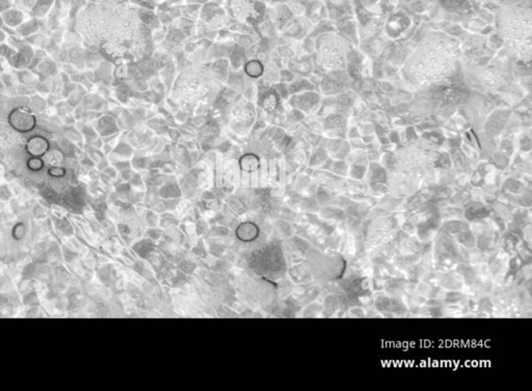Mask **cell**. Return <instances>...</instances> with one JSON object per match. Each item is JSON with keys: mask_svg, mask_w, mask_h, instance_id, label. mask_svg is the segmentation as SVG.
I'll return each mask as SVG.
<instances>
[{"mask_svg": "<svg viewBox=\"0 0 532 391\" xmlns=\"http://www.w3.org/2000/svg\"><path fill=\"white\" fill-rule=\"evenodd\" d=\"M305 259L317 284H323L340 278L345 266V261L341 254H330L315 247H310Z\"/></svg>", "mask_w": 532, "mask_h": 391, "instance_id": "1", "label": "cell"}, {"mask_svg": "<svg viewBox=\"0 0 532 391\" xmlns=\"http://www.w3.org/2000/svg\"><path fill=\"white\" fill-rule=\"evenodd\" d=\"M434 269L454 270L458 265V244L454 237L439 231L433 240Z\"/></svg>", "mask_w": 532, "mask_h": 391, "instance_id": "2", "label": "cell"}, {"mask_svg": "<svg viewBox=\"0 0 532 391\" xmlns=\"http://www.w3.org/2000/svg\"><path fill=\"white\" fill-rule=\"evenodd\" d=\"M340 254L345 261L366 252L362 233V220L346 217L345 231L340 245Z\"/></svg>", "mask_w": 532, "mask_h": 391, "instance_id": "3", "label": "cell"}, {"mask_svg": "<svg viewBox=\"0 0 532 391\" xmlns=\"http://www.w3.org/2000/svg\"><path fill=\"white\" fill-rule=\"evenodd\" d=\"M373 307L383 317H407L409 307L404 300L390 296L385 292L374 293Z\"/></svg>", "mask_w": 532, "mask_h": 391, "instance_id": "4", "label": "cell"}, {"mask_svg": "<svg viewBox=\"0 0 532 391\" xmlns=\"http://www.w3.org/2000/svg\"><path fill=\"white\" fill-rule=\"evenodd\" d=\"M399 248V259L409 266L416 265L421 260V253L424 244L421 243L416 236H411L398 229L397 236Z\"/></svg>", "mask_w": 532, "mask_h": 391, "instance_id": "5", "label": "cell"}, {"mask_svg": "<svg viewBox=\"0 0 532 391\" xmlns=\"http://www.w3.org/2000/svg\"><path fill=\"white\" fill-rule=\"evenodd\" d=\"M373 264L369 260L366 252L356 255L355 258L345 261V266L341 277L343 278H359L364 276L371 277Z\"/></svg>", "mask_w": 532, "mask_h": 391, "instance_id": "6", "label": "cell"}, {"mask_svg": "<svg viewBox=\"0 0 532 391\" xmlns=\"http://www.w3.org/2000/svg\"><path fill=\"white\" fill-rule=\"evenodd\" d=\"M366 253L373 265L393 262L399 258V248L397 237L390 242H387L375 247V248L370 249L369 251H366Z\"/></svg>", "mask_w": 532, "mask_h": 391, "instance_id": "7", "label": "cell"}, {"mask_svg": "<svg viewBox=\"0 0 532 391\" xmlns=\"http://www.w3.org/2000/svg\"><path fill=\"white\" fill-rule=\"evenodd\" d=\"M442 221L443 220L438 212L433 214V216L419 222L416 225V238L422 244L432 243L435 235L439 233Z\"/></svg>", "mask_w": 532, "mask_h": 391, "instance_id": "8", "label": "cell"}, {"mask_svg": "<svg viewBox=\"0 0 532 391\" xmlns=\"http://www.w3.org/2000/svg\"><path fill=\"white\" fill-rule=\"evenodd\" d=\"M384 292L390 296L404 300L408 295L416 292V283L409 281L406 278L390 277L385 281Z\"/></svg>", "mask_w": 532, "mask_h": 391, "instance_id": "9", "label": "cell"}, {"mask_svg": "<svg viewBox=\"0 0 532 391\" xmlns=\"http://www.w3.org/2000/svg\"><path fill=\"white\" fill-rule=\"evenodd\" d=\"M492 211V205L484 204L483 202L470 201L464 206V219L468 222H475L488 218Z\"/></svg>", "mask_w": 532, "mask_h": 391, "instance_id": "10", "label": "cell"}, {"mask_svg": "<svg viewBox=\"0 0 532 391\" xmlns=\"http://www.w3.org/2000/svg\"><path fill=\"white\" fill-rule=\"evenodd\" d=\"M317 215H318L322 221L328 223L329 225L333 227H336L337 224L344 221L347 217L342 207L337 205L320 206L318 212H317Z\"/></svg>", "mask_w": 532, "mask_h": 391, "instance_id": "11", "label": "cell"}, {"mask_svg": "<svg viewBox=\"0 0 532 391\" xmlns=\"http://www.w3.org/2000/svg\"><path fill=\"white\" fill-rule=\"evenodd\" d=\"M508 259H510V255L500 248L496 252L490 255L488 266L493 277L497 275L506 274L508 270Z\"/></svg>", "mask_w": 532, "mask_h": 391, "instance_id": "12", "label": "cell"}, {"mask_svg": "<svg viewBox=\"0 0 532 391\" xmlns=\"http://www.w3.org/2000/svg\"><path fill=\"white\" fill-rule=\"evenodd\" d=\"M465 285L464 278L455 270L443 271L439 286L446 291H460Z\"/></svg>", "mask_w": 532, "mask_h": 391, "instance_id": "13", "label": "cell"}, {"mask_svg": "<svg viewBox=\"0 0 532 391\" xmlns=\"http://www.w3.org/2000/svg\"><path fill=\"white\" fill-rule=\"evenodd\" d=\"M388 181V170L386 167L377 162H370L367 166L366 175H365L364 182L367 185L375 184V183H387Z\"/></svg>", "mask_w": 532, "mask_h": 391, "instance_id": "14", "label": "cell"}, {"mask_svg": "<svg viewBox=\"0 0 532 391\" xmlns=\"http://www.w3.org/2000/svg\"><path fill=\"white\" fill-rule=\"evenodd\" d=\"M532 286H514L513 300L521 311L532 310ZM521 317V316H520Z\"/></svg>", "mask_w": 532, "mask_h": 391, "instance_id": "15", "label": "cell"}, {"mask_svg": "<svg viewBox=\"0 0 532 391\" xmlns=\"http://www.w3.org/2000/svg\"><path fill=\"white\" fill-rule=\"evenodd\" d=\"M470 229L473 231V234L478 236H486V235H492L497 236L501 234V231L498 229L494 221L490 218V216L486 219H482L479 221H475L470 223Z\"/></svg>", "mask_w": 532, "mask_h": 391, "instance_id": "16", "label": "cell"}, {"mask_svg": "<svg viewBox=\"0 0 532 391\" xmlns=\"http://www.w3.org/2000/svg\"><path fill=\"white\" fill-rule=\"evenodd\" d=\"M469 228H470V222H468L465 219H450V220L442 221V224L440 226L439 231L446 235H449L451 237H454L457 234L462 233V231Z\"/></svg>", "mask_w": 532, "mask_h": 391, "instance_id": "17", "label": "cell"}, {"mask_svg": "<svg viewBox=\"0 0 532 391\" xmlns=\"http://www.w3.org/2000/svg\"><path fill=\"white\" fill-rule=\"evenodd\" d=\"M521 243V239L508 230L502 231L499 236V247L500 249L504 250L508 255L515 254L518 247Z\"/></svg>", "mask_w": 532, "mask_h": 391, "instance_id": "18", "label": "cell"}, {"mask_svg": "<svg viewBox=\"0 0 532 391\" xmlns=\"http://www.w3.org/2000/svg\"><path fill=\"white\" fill-rule=\"evenodd\" d=\"M416 292L427 299H439L443 301L447 291L439 285H431L423 281H418L416 283Z\"/></svg>", "mask_w": 532, "mask_h": 391, "instance_id": "19", "label": "cell"}, {"mask_svg": "<svg viewBox=\"0 0 532 391\" xmlns=\"http://www.w3.org/2000/svg\"><path fill=\"white\" fill-rule=\"evenodd\" d=\"M499 236L500 235H497V236H492V235L478 236L477 240H476V247H477V248L480 251L487 253L489 255L493 254L494 252H496L500 248V247H499Z\"/></svg>", "mask_w": 532, "mask_h": 391, "instance_id": "20", "label": "cell"}, {"mask_svg": "<svg viewBox=\"0 0 532 391\" xmlns=\"http://www.w3.org/2000/svg\"><path fill=\"white\" fill-rule=\"evenodd\" d=\"M320 299L322 300V306H323L321 317H335L336 314L340 310V302L337 295L328 294L327 296H324L323 298H320Z\"/></svg>", "mask_w": 532, "mask_h": 391, "instance_id": "21", "label": "cell"}, {"mask_svg": "<svg viewBox=\"0 0 532 391\" xmlns=\"http://www.w3.org/2000/svg\"><path fill=\"white\" fill-rule=\"evenodd\" d=\"M403 199H404L403 197L395 196V195L388 192L385 195H383L382 197L378 198L377 205L382 206L383 209L393 213V212L398 211L400 205L403 202Z\"/></svg>", "mask_w": 532, "mask_h": 391, "instance_id": "22", "label": "cell"}, {"mask_svg": "<svg viewBox=\"0 0 532 391\" xmlns=\"http://www.w3.org/2000/svg\"><path fill=\"white\" fill-rule=\"evenodd\" d=\"M439 214L442 220L450 219H464V209L456 205H445L442 207H439Z\"/></svg>", "mask_w": 532, "mask_h": 391, "instance_id": "23", "label": "cell"}, {"mask_svg": "<svg viewBox=\"0 0 532 391\" xmlns=\"http://www.w3.org/2000/svg\"><path fill=\"white\" fill-rule=\"evenodd\" d=\"M521 227H525L528 224H532V214L531 207H520L518 206L512 213V220Z\"/></svg>", "mask_w": 532, "mask_h": 391, "instance_id": "24", "label": "cell"}, {"mask_svg": "<svg viewBox=\"0 0 532 391\" xmlns=\"http://www.w3.org/2000/svg\"><path fill=\"white\" fill-rule=\"evenodd\" d=\"M515 286H532V264L523 265L517 271Z\"/></svg>", "mask_w": 532, "mask_h": 391, "instance_id": "25", "label": "cell"}, {"mask_svg": "<svg viewBox=\"0 0 532 391\" xmlns=\"http://www.w3.org/2000/svg\"><path fill=\"white\" fill-rule=\"evenodd\" d=\"M454 239L459 246H463L467 249H471L476 247V240H477V237L473 234V231L470 228L457 234L456 236H454Z\"/></svg>", "mask_w": 532, "mask_h": 391, "instance_id": "26", "label": "cell"}, {"mask_svg": "<svg viewBox=\"0 0 532 391\" xmlns=\"http://www.w3.org/2000/svg\"><path fill=\"white\" fill-rule=\"evenodd\" d=\"M420 265L422 266L426 271H430L434 269V260H433V242L424 244L422 253H421V260Z\"/></svg>", "mask_w": 532, "mask_h": 391, "instance_id": "27", "label": "cell"}, {"mask_svg": "<svg viewBox=\"0 0 532 391\" xmlns=\"http://www.w3.org/2000/svg\"><path fill=\"white\" fill-rule=\"evenodd\" d=\"M515 254L522 260L524 265L532 264V242H526L521 240Z\"/></svg>", "mask_w": 532, "mask_h": 391, "instance_id": "28", "label": "cell"}, {"mask_svg": "<svg viewBox=\"0 0 532 391\" xmlns=\"http://www.w3.org/2000/svg\"><path fill=\"white\" fill-rule=\"evenodd\" d=\"M490 255L480 251L477 247L469 249V265L477 266L481 264H488Z\"/></svg>", "mask_w": 532, "mask_h": 391, "instance_id": "29", "label": "cell"}, {"mask_svg": "<svg viewBox=\"0 0 532 391\" xmlns=\"http://www.w3.org/2000/svg\"><path fill=\"white\" fill-rule=\"evenodd\" d=\"M426 301H427V298H425L424 296H422V295H420L417 292L408 295L407 298L404 299V302L407 303L409 309H414V308L425 306Z\"/></svg>", "mask_w": 532, "mask_h": 391, "instance_id": "30", "label": "cell"}, {"mask_svg": "<svg viewBox=\"0 0 532 391\" xmlns=\"http://www.w3.org/2000/svg\"><path fill=\"white\" fill-rule=\"evenodd\" d=\"M323 311L322 306V300L320 298L316 299V302L313 301L307 306V308L304 311V316L308 317H321Z\"/></svg>", "mask_w": 532, "mask_h": 391, "instance_id": "31", "label": "cell"}, {"mask_svg": "<svg viewBox=\"0 0 532 391\" xmlns=\"http://www.w3.org/2000/svg\"><path fill=\"white\" fill-rule=\"evenodd\" d=\"M367 171V165L361 164H352L349 165L348 178L355 181H364L365 175Z\"/></svg>", "mask_w": 532, "mask_h": 391, "instance_id": "32", "label": "cell"}, {"mask_svg": "<svg viewBox=\"0 0 532 391\" xmlns=\"http://www.w3.org/2000/svg\"><path fill=\"white\" fill-rule=\"evenodd\" d=\"M330 171L332 173H334L335 175H337V177L346 179V178H348L349 164L346 163L343 160H338V161H335V162L333 161V164H332Z\"/></svg>", "mask_w": 532, "mask_h": 391, "instance_id": "33", "label": "cell"}, {"mask_svg": "<svg viewBox=\"0 0 532 391\" xmlns=\"http://www.w3.org/2000/svg\"><path fill=\"white\" fill-rule=\"evenodd\" d=\"M442 274H443V271L436 270V269L426 271L420 281H423L431 285H439Z\"/></svg>", "mask_w": 532, "mask_h": 391, "instance_id": "34", "label": "cell"}, {"mask_svg": "<svg viewBox=\"0 0 532 391\" xmlns=\"http://www.w3.org/2000/svg\"><path fill=\"white\" fill-rule=\"evenodd\" d=\"M371 277H374L376 279H380V280L386 281L387 279L390 278V274H389L387 268L384 264H374L372 267V274Z\"/></svg>", "mask_w": 532, "mask_h": 391, "instance_id": "35", "label": "cell"}, {"mask_svg": "<svg viewBox=\"0 0 532 391\" xmlns=\"http://www.w3.org/2000/svg\"><path fill=\"white\" fill-rule=\"evenodd\" d=\"M493 159H494L493 166L497 167V168L500 170H505L508 168V166H510V159H508L507 156L496 155L494 156Z\"/></svg>", "mask_w": 532, "mask_h": 391, "instance_id": "36", "label": "cell"}, {"mask_svg": "<svg viewBox=\"0 0 532 391\" xmlns=\"http://www.w3.org/2000/svg\"><path fill=\"white\" fill-rule=\"evenodd\" d=\"M347 317H367L366 309L362 305H355L347 309Z\"/></svg>", "mask_w": 532, "mask_h": 391, "instance_id": "37", "label": "cell"}, {"mask_svg": "<svg viewBox=\"0 0 532 391\" xmlns=\"http://www.w3.org/2000/svg\"><path fill=\"white\" fill-rule=\"evenodd\" d=\"M389 215H391V212H389V211L383 209L382 206H379V205H376L371 207L366 218H379V217L389 216Z\"/></svg>", "mask_w": 532, "mask_h": 391, "instance_id": "38", "label": "cell"}, {"mask_svg": "<svg viewBox=\"0 0 532 391\" xmlns=\"http://www.w3.org/2000/svg\"><path fill=\"white\" fill-rule=\"evenodd\" d=\"M524 262L522 261V260L518 257L517 254H512V255H510V259H508V270L507 271H512V272H517V271L523 267Z\"/></svg>", "mask_w": 532, "mask_h": 391, "instance_id": "39", "label": "cell"}, {"mask_svg": "<svg viewBox=\"0 0 532 391\" xmlns=\"http://www.w3.org/2000/svg\"><path fill=\"white\" fill-rule=\"evenodd\" d=\"M385 288V281L380 280V279H376L374 277H371V289L373 293H379L384 292Z\"/></svg>", "mask_w": 532, "mask_h": 391, "instance_id": "40", "label": "cell"}, {"mask_svg": "<svg viewBox=\"0 0 532 391\" xmlns=\"http://www.w3.org/2000/svg\"><path fill=\"white\" fill-rule=\"evenodd\" d=\"M399 229H401L402 231H404V233L408 234V235H411V236H415V234H416V226L407 219L402 222V224H401Z\"/></svg>", "mask_w": 532, "mask_h": 391, "instance_id": "41", "label": "cell"}, {"mask_svg": "<svg viewBox=\"0 0 532 391\" xmlns=\"http://www.w3.org/2000/svg\"><path fill=\"white\" fill-rule=\"evenodd\" d=\"M522 240L526 242H532V225L528 224L523 228Z\"/></svg>", "mask_w": 532, "mask_h": 391, "instance_id": "42", "label": "cell"}]
</instances>
